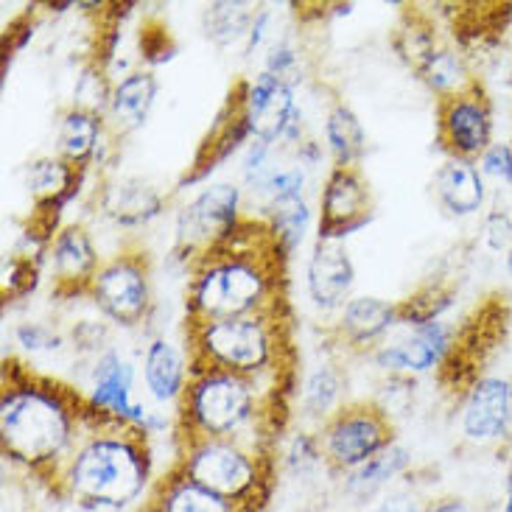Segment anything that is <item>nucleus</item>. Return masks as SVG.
<instances>
[{
  "label": "nucleus",
  "instance_id": "nucleus-27",
  "mask_svg": "<svg viewBox=\"0 0 512 512\" xmlns=\"http://www.w3.org/2000/svg\"><path fill=\"white\" fill-rule=\"evenodd\" d=\"M325 146L331 154L333 168H359L361 157L367 152V132L361 126L356 110L345 101H333L325 112Z\"/></svg>",
  "mask_w": 512,
  "mask_h": 512
},
{
  "label": "nucleus",
  "instance_id": "nucleus-19",
  "mask_svg": "<svg viewBox=\"0 0 512 512\" xmlns=\"http://www.w3.org/2000/svg\"><path fill=\"white\" fill-rule=\"evenodd\" d=\"M157 96H160V82H157L154 70H129L126 76L115 79L110 93V107H107V115H104L112 143L129 138V135H135L138 129L146 126L154 104H157Z\"/></svg>",
  "mask_w": 512,
  "mask_h": 512
},
{
  "label": "nucleus",
  "instance_id": "nucleus-37",
  "mask_svg": "<svg viewBox=\"0 0 512 512\" xmlns=\"http://www.w3.org/2000/svg\"><path fill=\"white\" fill-rule=\"evenodd\" d=\"M14 342L34 356V353H59L68 345V336L45 322H20L14 328Z\"/></svg>",
  "mask_w": 512,
  "mask_h": 512
},
{
  "label": "nucleus",
  "instance_id": "nucleus-48",
  "mask_svg": "<svg viewBox=\"0 0 512 512\" xmlns=\"http://www.w3.org/2000/svg\"><path fill=\"white\" fill-rule=\"evenodd\" d=\"M499 512H512V487H510V493H507V499H504V504H501Z\"/></svg>",
  "mask_w": 512,
  "mask_h": 512
},
{
  "label": "nucleus",
  "instance_id": "nucleus-9",
  "mask_svg": "<svg viewBox=\"0 0 512 512\" xmlns=\"http://www.w3.org/2000/svg\"><path fill=\"white\" fill-rule=\"evenodd\" d=\"M244 191L236 182H210L177 213L174 252L191 263L199 255L222 247L244 224Z\"/></svg>",
  "mask_w": 512,
  "mask_h": 512
},
{
  "label": "nucleus",
  "instance_id": "nucleus-50",
  "mask_svg": "<svg viewBox=\"0 0 512 512\" xmlns=\"http://www.w3.org/2000/svg\"><path fill=\"white\" fill-rule=\"evenodd\" d=\"M263 512H269V510H263Z\"/></svg>",
  "mask_w": 512,
  "mask_h": 512
},
{
  "label": "nucleus",
  "instance_id": "nucleus-20",
  "mask_svg": "<svg viewBox=\"0 0 512 512\" xmlns=\"http://www.w3.org/2000/svg\"><path fill=\"white\" fill-rule=\"evenodd\" d=\"M110 146L112 140L104 115L73 107V104L68 110H62L59 126H56V157H62L65 163L82 171H90L98 163H104V152Z\"/></svg>",
  "mask_w": 512,
  "mask_h": 512
},
{
  "label": "nucleus",
  "instance_id": "nucleus-39",
  "mask_svg": "<svg viewBox=\"0 0 512 512\" xmlns=\"http://www.w3.org/2000/svg\"><path fill=\"white\" fill-rule=\"evenodd\" d=\"M261 70L272 73L275 79L294 87V84L300 82V54H297V48L286 40L269 45V54L263 59Z\"/></svg>",
  "mask_w": 512,
  "mask_h": 512
},
{
  "label": "nucleus",
  "instance_id": "nucleus-25",
  "mask_svg": "<svg viewBox=\"0 0 512 512\" xmlns=\"http://www.w3.org/2000/svg\"><path fill=\"white\" fill-rule=\"evenodd\" d=\"M412 468V451L401 443H392L384 448L378 457L364 462L356 471L339 476L342 479V493L361 507H367L373 499H381L387 487L401 479L403 473Z\"/></svg>",
  "mask_w": 512,
  "mask_h": 512
},
{
  "label": "nucleus",
  "instance_id": "nucleus-8",
  "mask_svg": "<svg viewBox=\"0 0 512 512\" xmlns=\"http://www.w3.org/2000/svg\"><path fill=\"white\" fill-rule=\"evenodd\" d=\"M98 314L126 331L143 328L154 308L152 263L140 250H124L101 263L87 291Z\"/></svg>",
  "mask_w": 512,
  "mask_h": 512
},
{
  "label": "nucleus",
  "instance_id": "nucleus-24",
  "mask_svg": "<svg viewBox=\"0 0 512 512\" xmlns=\"http://www.w3.org/2000/svg\"><path fill=\"white\" fill-rule=\"evenodd\" d=\"M191 381V361L166 336H154L143 350V387L160 406H177Z\"/></svg>",
  "mask_w": 512,
  "mask_h": 512
},
{
  "label": "nucleus",
  "instance_id": "nucleus-23",
  "mask_svg": "<svg viewBox=\"0 0 512 512\" xmlns=\"http://www.w3.org/2000/svg\"><path fill=\"white\" fill-rule=\"evenodd\" d=\"M98 205L115 227L138 230L163 216L166 196L160 194L152 182L140 180V177H126V180L104 185Z\"/></svg>",
  "mask_w": 512,
  "mask_h": 512
},
{
  "label": "nucleus",
  "instance_id": "nucleus-40",
  "mask_svg": "<svg viewBox=\"0 0 512 512\" xmlns=\"http://www.w3.org/2000/svg\"><path fill=\"white\" fill-rule=\"evenodd\" d=\"M107 342H110V328H107V322H98V319H82L70 331V345H73V350H79L82 356L96 359L110 347Z\"/></svg>",
  "mask_w": 512,
  "mask_h": 512
},
{
  "label": "nucleus",
  "instance_id": "nucleus-30",
  "mask_svg": "<svg viewBox=\"0 0 512 512\" xmlns=\"http://www.w3.org/2000/svg\"><path fill=\"white\" fill-rule=\"evenodd\" d=\"M342 392H345V378L339 373V367L336 364H317L311 373L305 375L300 392H297L300 415L325 423L339 406H345Z\"/></svg>",
  "mask_w": 512,
  "mask_h": 512
},
{
  "label": "nucleus",
  "instance_id": "nucleus-15",
  "mask_svg": "<svg viewBox=\"0 0 512 512\" xmlns=\"http://www.w3.org/2000/svg\"><path fill=\"white\" fill-rule=\"evenodd\" d=\"M459 429L462 437L473 445L504 443L512 429L510 378H476L459 409Z\"/></svg>",
  "mask_w": 512,
  "mask_h": 512
},
{
  "label": "nucleus",
  "instance_id": "nucleus-41",
  "mask_svg": "<svg viewBox=\"0 0 512 512\" xmlns=\"http://www.w3.org/2000/svg\"><path fill=\"white\" fill-rule=\"evenodd\" d=\"M272 157H275V146H269V143H263V140H250V143H247L244 160H241V177H244V185H247V188H255V185L275 168Z\"/></svg>",
  "mask_w": 512,
  "mask_h": 512
},
{
  "label": "nucleus",
  "instance_id": "nucleus-7",
  "mask_svg": "<svg viewBox=\"0 0 512 512\" xmlns=\"http://www.w3.org/2000/svg\"><path fill=\"white\" fill-rule=\"evenodd\" d=\"M325 468L336 476L356 471L395 443L392 417L375 401L345 403L319 426Z\"/></svg>",
  "mask_w": 512,
  "mask_h": 512
},
{
  "label": "nucleus",
  "instance_id": "nucleus-33",
  "mask_svg": "<svg viewBox=\"0 0 512 512\" xmlns=\"http://www.w3.org/2000/svg\"><path fill=\"white\" fill-rule=\"evenodd\" d=\"M112 84L115 82L107 79V70L101 68V65H96V62L84 65L82 76L76 79V87H73V107H82V110L107 115Z\"/></svg>",
  "mask_w": 512,
  "mask_h": 512
},
{
  "label": "nucleus",
  "instance_id": "nucleus-47",
  "mask_svg": "<svg viewBox=\"0 0 512 512\" xmlns=\"http://www.w3.org/2000/svg\"><path fill=\"white\" fill-rule=\"evenodd\" d=\"M504 269H507V275L512 277V247L507 250V255H504Z\"/></svg>",
  "mask_w": 512,
  "mask_h": 512
},
{
  "label": "nucleus",
  "instance_id": "nucleus-44",
  "mask_svg": "<svg viewBox=\"0 0 512 512\" xmlns=\"http://www.w3.org/2000/svg\"><path fill=\"white\" fill-rule=\"evenodd\" d=\"M269 28H272V12L269 9H258L255 14V20H252L250 34H247V40H244V56L250 59L258 48H261L266 37H269Z\"/></svg>",
  "mask_w": 512,
  "mask_h": 512
},
{
  "label": "nucleus",
  "instance_id": "nucleus-26",
  "mask_svg": "<svg viewBox=\"0 0 512 512\" xmlns=\"http://www.w3.org/2000/svg\"><path fill=\"white\" fill-rule=\"evenodd\" d=\"M146 512H244L233 501L216 496L208 487L196 485L185 473L171 468L152 490Z\"/></svg>",
  "mask_w": 512,
  "mask_h": 512
},
{
  "label": "nucleus",
  "instance_id": "nucleus-5",
  "mask_svg": "<svg viewBox=\"0 0 512 512\" xmlns=\"http://www.w3.org/2000/svg\"><path fill=\"white\" fill-rule=\"evenodd\" d=\"M275 406V395H269L250 378L224 370H194L182 401L177 403V420H174L177 443L247 440L244 434L250 429L277 434V423L272 420Z\"/></svg>",
  "mask_w": 512,
  "mask_h": 512
},
{
  "label": "nucleus",
  "instance_id": "nucleus-3",
  "mask_svg": "<svg viewBox=\"0 0 512 512\" xmlns=\"http://www.w3.org/2000/svg\"><path fill=\"white\" fill-rule=\"evenodd\" d=\"M154 459L140 429L87 412L82 437L62 465L54 493L84 510H126L149 490Z\"/></svg>",
  "mask_w": 512,
  "mask_h": 512
},
{
  "label": "nucleus",
  "instance_id": "nucleus-12",
  "mask_svg": "<svg viewBox=\"0 0 512 512\" xmlns=\"http://www.w3.org/2000/svg\"><path fill=\"white\" fill-rule=\"evenodd\" d=\"M244 115L252 140L269 146L303 143V110L294 98V87L275 79L272 73L258 70L252 79H244Z\"/></svg>",
  "mask_w": 512,
  "mask_h": 512
},
{
  "label": "nucleus",
  "instance_id": "nucleus-14",
  "mask_svg": "<svg viewBox=\"0 0 512 512\" xmlns=\"http://www.w3.org/2000/svg\"><path fill=\"white\" fill-rule=\"evenodd\" d=\"M454 336L457 331L448 322H431L423 328H406V336L395 342H384L370 353L375 367H381L389 375H426L431 370H440L451 350H454Z\"/></svg>",
  "mask_w": 512,
  "mask_h": 512
},
{
  "label": "nucleus",
  "instance_id": "nucleus-36",
  "mask_svg": "<svg viewBox=\"0 0 512 512\" xmlns=\"http://www.w3.org/2000/svg\"><path fill=\"white\" fill-rule=\"evenodd\" d=\"M180 54V45L174 42L166 23L160 20H146L140 28V59L149 65V70L157 65H166Z\"/></svg>",
  "mask_w": 512,
  "mask_h": 512
},
{
  "label": "nucleus",
  "instance_id": "nucleus-22",
  "mask_svg": "<svg viewBox=\"0 0 512 512\" xmlns=\"http://www.w3.org/2000/svg\"><path fill=\"white\" fill-rule=\"evenodd\" d=\"M431 188H434L440 208L454 219H471L485 210L487 180L473 160L445 157L443 166L434 174Z\"/></svg>",
  "mask_w": 512,
  "mask_h": 512
},
{
  "label": "nucleus",
  "instance_id": "nucleus-10",
  "mask_svg": "<svg viewBox=\"0 0 512 512\" xmlns=\"http://www.w3.org/2000/svg\"><path fill=\"white\" fill-rule=\"evenodd\" d=\"M84 403L93 417L140 429L146 437L157 434L163 423V415L149 412L143 403L135 401V364L126 361L115 347H107L93 359Z\"/></svg>",
  "mask_w": 512,
  "mask_h": 512
},
{
  "label": "nucleus",
  "instance_id": "nucleus-4",
  "mask_svg": "<svg viewBox=\"0 0 512 512\" xmlns=\"http://www.w3.org/2000/svg\"><path fill=\"white\" fill-rule=\"evenodd\" d=\"M280 314L185 322L188 361L194 370H224L250 378L280 398L283 381H291L289 328Z\"/></svg>",
  "mask_w": 512,
  "mask_h": 512
},
{
  "label": "nucleus",
  "instance_id": "nucleus-1",
  "mask_svg": "<svg viewBox=\"0 0 512 512\" xmlns=\"http://www.w3.org/2000/svg\"><path fill=\"white\" fill-rule=\"evenodd\" d=\"M286 261L263 219L247 216L230 241L188 263L185 322L280 314Z\"/></svg>",
  "mask_w": 512,
  "mask_h": 512
},
{
  "label": "nucleus",
  "instance_id": "nucleus-16",
  "mask_svg": "<svg viewBox=\"0 0 512 512\" xmlns=\"http://www.w3.org/2000/svg\"><path fill=\"white\" fill-rule=\"evenodd\" d=\"M356 286V263L345 241L317 238L305 263V291L311 305L322 314L342 311Z\"/></svg>",
  "mask_w": 512,
  "mask_h": 512
},
{
  "label": "nucleus",
  "instance_id": "nucleus-13",
  "mask_svg": "<svg viewBox=\"0 0 512 512\" xmlns=\"http://www.w3.org/2000/svg\"><path fill=\"white\" fill-rule=\"evenodd\" d=\"M373 194L361 168H331L319 194L317 238L347 241L373 222Z\"/></svg>",
  "mask_w": 512,
  "mask_h": 512
},
{
  "label": "nucleus",
  "instance_id": "nucleus-32",
  "mask_svg": "<svg viewBox=\"0 0 512 512\" xmlns=\"http://www.w3.org/2000/svg\"><path fill=\"white\" fill-rule=\"evenodd\" d=\"M255 14H258V9L252 3L216 0V3H208L202 12V31L213 45L230 48L236 42L247 40Z\"/></svg>",
  "mask_w": 512,
  "mask_h": 512
},
{
  "label": "nucleus",
  "instance_id": "nucleus-28",
  "mask_svg": "<svg viewBox=\"0 0 512 512\" xmlns=\"http://www.w3.org/2000/svg\"><path fill=\"white\" fill-rule=\"evenodd\" d=\"M263 224L269 227V233L275 238L277 250L286 258L300 250V244L311 230L314 222V210L305 202V196H294V199H277L272 205L263 208Z\"/></svg>",
  "mask_w": 512,
  "mask_h": 512
},
{
  "label": "nucleus",
  "instance_id": "nucleus-31",
  "mask_svg": "<svg viewBox=\"0 0 512 512\" xmlns=\"http://www.w3.org/2000/svg\"><path fill=\"white\" fill-rule=\"evenodd\" d=\"M454 303H457V289L448 280H429L409 297L398 300V325L423 328L431 322H440Z\"/></svg>",
  "mask_w": 512,
  "mask_h": 512
},
{
  "label": "nucleus",
  "instance_id": "nucleus-43",
  "mask_svg": "<svg viewBox=\"0 0 512 512\" xmlns=\"http://www.w3.org/2000/svg\"><path fill=\"white\" fill-rule=\"evenodd\" d=\"M359 512H426V507L420 504L415 493H406V490H392L384 493L375 504L361 507Z\"/></svg>",
  "mask_w": 512,
  "mask_h": 512
},
{
  "label": "nucleus",
  "instance_id": "nucleus-49",
  "mask_svg": "<svg viewBox=\"0 0 512 512\" xmlns=\"http://www.w3.org/2000/svg\"><path fill=\"white\" fill-rule=\"evenodd\" d=\"M510 392H512V375H510Z\"/></svg>",
  "mask_w": 512,
  "mask_h": 512
},
{
  "label": "nucleus",
  "instance_id": "nucleus-6",
  "mask_svg": "<svg viewBox=\"0 0 512 512\" xmlns=\"http://www.w3.org/2000/svg\"><path fill=\"white\" fill-rule=\"evenodd\" d=\"M177 471L244 512H263L275 485L269 448L247 440H185L177 443Z\"/></svg>",
  "mask_w": 512,
  "mask_h": 512
},
{
  "label": "nucleus",
  "instance_id": "nucleus-38",
  "mask_svg": "<svg viewBox=\"0 0 512 512\" xmlns=\"http://www.w3.org/2000/svg\"><path fill=\"white\" fill-rule=\"evenodd\" d=\"M482 177L496 185H510L512 188V143L510 140H493L487 152L476 160Z\"/></svg>",
  "mask_w": 512,
  "mask_h": 512
},
{
  "label": "nucleus",
  "instance_id": "nucleus-21",
  "mask_svg": "<svg viewBox=\"0 0 512 512\" xmlns=\"http://www.w3.org/2000/svg\"><path fill=\"white\" fill-rule=\"evenodd\" d=\"M392 328H398V303L361 294V297H350V303L339 311L336 336L347 350L373 353L384 345Z\"/></svg>",
  "mask_w": 512,
  "mask_h": 512
},
{
  "label": "nucleus",
  "instance_id": "nucleus-29",
  "mask_svg": "<svg viewBox=\"0 0 512 512\" xmlns=\"http://www.w3.org/2000/svg\"><path fill=\"white\" fill-rule=\"evenodd\" d=\"M412 68L417 70L420 82L426 84L431 93L437 96V101L454 96L462 87H468L473 82L465 59L454 48H448V45H434L431 51H426L417 59Z\"/></svg>",
  "mask_w": 512,
  "mask_h": 512
},
{
  "label": "nucleus",
  "instance_id": "nucleus-46",
  "mask_svg": "<svg viewBox=\"0 0 512 512\" xmlns=\"http://www.w3.org/2000/svg\"><path fill=\"white\" fill-rule=\"evenodd\" d=\"M426 512H473V507L459 496H440L426 504Z\"/></svg>",
  "mask_w": 512,
  "mask_h": 512
},
{
  "label": "nucleus",
  "instance_id": "nucleus-45",
  "mask_svg": "<svg viewBox=\"0 0 512 512\" xmlns=\"http://www.w3.org/2000/svg\"><path fill=\"white\" fill-rule=\"evenodd\" d=\"M294 154H297V163L303 168H317L322 163V146H319L317 140H303L294 149Z\"/></svg>",
  "mask_w": 512,
  "mask_h": 512
},
{
  "label": "nucleus",
  "instance_id": "nucleus-11",
  "mask_svg": "<svg viewBox=\"0 0 512 512\" xmlns=\"http://www.w3.org/2000/svg\"><path fill=\"white\" fill-rule=\"evenodd\" d=\"M493 104L479 79L437 101V143L448 157L479 160L493 143Z\"/></svg>",
  "mask_w": 512,
  "mask_h": 512
},
{
  "label": "nucleus",
  "instance_id": "nucleus-18",
  "mask_svg": "<svg viewBox=\"0 0 512 512\" xmlns=\"http://www.w3.org/2000/svg\"><path fill=\"white\" fill-rule=\"evenodd\" d=\"M101 263L104 261L90 230L84 224H65L48 244L51 286L56 297H87Z\"/></svg>",
  "mask_w": 512,
  "mask_h": 512
},
{
  "label": "nucleus",
  "instance_id": "nucleus-42",
  "mask_svg": "<svg viewBox=\"0 0 512 512\" xmlns=\"http://www.w3.org/2000/svg\"><path fill=\"white\" fill-rule=\"evenodd\" d=\"M482 241L490 252H504L512 247V216L507 210H490L482 224Z\"/></svg>",
  "mask_w": 512,
  "mask_h": 512
},
{
  "label": "nucleus",
  "instance_id": "nucleus-34",
  "mask_svg": "<svg viewBox=\"0 0 512 512\" xmlns=\"http://www.w3.org/2000/svg\"><path fill=\"white\" fill-rule=\"evenodd\" d=\"M305 182H308V177H305V168L300 163H294V166H275L252 188V194L261 196L263 208H266V205H272L277 199L305 196Z\"/></svg>",
  "mask_w": 512,
  "mask_h": 512
},
{
  "label": "nucleus",
  "instance_id": "nucleus-2",
  "mask_svg": "<svg viewBox=\"0 0 512 512\" xmlns=\"http://www.w3.org/2000/svg\"><path fill=\"white\" fill-rule=\"evenodd\" d=\"M87 423L82 392L12 370L0 398L3 457L54 487Z\"/></svg>",
  "mask_w": 512,
  "mask_h": 512
},
{
  "label": "nucleus",
  "instance_id": "nucleus-35",
  "mask_svg": "<svg viewBox=\"0 0 512 512\" xmlns=\"http://www.w3.org/2000/svg\"><path fill=\"white\" fill-rule=\"evenodd\" d=\"M280 465L291 476H308V473L317 471L319 465H325L319 434H314V431H297L286 443V448H283Z\"/></svg>",
  "mask_w": 512,
  "mask_h": 512
},
{
  "label": "nucleus",
  "instance_id": "nucleus-17",
  "mask_svg": "<svg viewBox=\"0 0 512 512\" xmlns=\"http://www.w3.org/2000/svg\"><path fill=\"white\" fill-rule=\"evenodd\" d=\"M252 140L250 126H247V115H244V79L236 82V87L230 90V96L224 101V107L216 115V124L210 126V132L202 140L199 152H196L194 163L188 166L185 177L180 180L177 188L185 185H196L205 182L216 171L222 168L233 154Z\"/></svg>",
  "mask_w": 512,
  "mask_h": 512
}]
</instances>
